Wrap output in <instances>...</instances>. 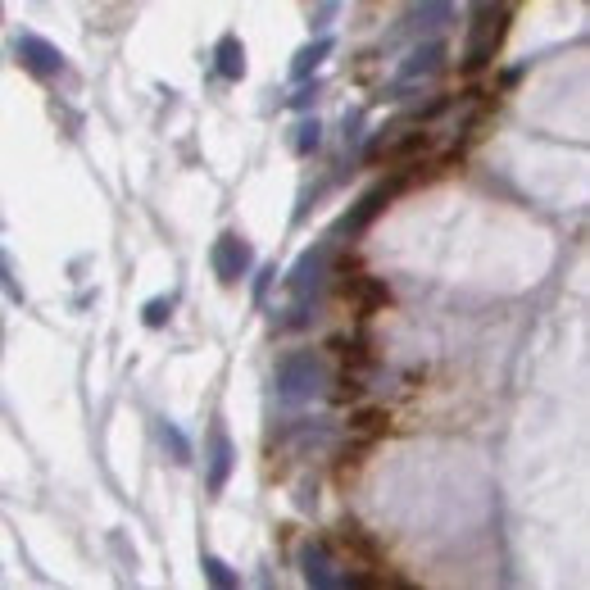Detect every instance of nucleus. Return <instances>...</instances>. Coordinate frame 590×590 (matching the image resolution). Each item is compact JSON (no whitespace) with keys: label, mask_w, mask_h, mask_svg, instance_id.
<instances>
[{"label":"nucleus","mask_w":590,"mask_h":590,"mask_svg":"<svg viewBox=\"0 0 590 590\" xmlns=\"http://www.w3.org/2000/svg\"><path fill=\"white\" fill-rule=\"evenodd\" d=\"M323 386H327V368H323V359L309 350L286 354L282 368H277V395H282L286 404L314 400V395H323Z\"/></svg>","instance_id":"f257e3e1"},{"label":"nucleus","mask_w":590,"mask_h":590,"mask_svg":"<svg viewBox=\"0 0 590 590\" xmlns=\"http://www.w3.org/2000/svg\"><path fill=\"white\" fill-rule=\"evenodd\" d=\"M504 23H509V14L504 10H482L477 14V23H472V37H468V69H482L486 59L495 55V46H500L504 37Z\"/></svg>","instance_id":"f03ea898"},{"label":"nucleus","mask_w":590,"mask_h":590,"mask_svg":"<svg viewBox=\"0 0 590 590\" xmlns=\"http://www.w3.org/2000/svg\"><path fill=\"white\" fill-rule=\"evenodd\" d=\"M209 259H214L218 282H227V286L241 282V277L250 273V264H255L250 246H246V241H241L236 232H223V236H218V241H214V255H209Z\"/></svg>","instance_id":"7ed1b4c3"},{"label":"nucleus","mask_w":590,"mask_h":590,"mask_svg":"<svg viewBox=\"0 0 590 590\" xmlns=\"http://www.w3.org/2000/svg\"><path fill=\"white\" fill-rule=\"evenodd\" d=\"M14 55H19V64L28 73H37V78H55V73H64V50L50 46L46 37H19V46H14Z\"/></svg>","instance_id":"20e7f679"},{"label":"nucleus","mask_w":590,"mask_h":590,"mask_svg":"<svg viewBox=\"0 0 590 590\" xmlns=\"http://www.w3.org/2000/svg\"><path fill=\"white\" fill-rule=\"evenodd\" d=\"M323 273H327V246L309 250V255H300V264L291 268V277H286V286H291V295H314L318 286H323Z\"/></svg>","instance_id":"39448f33"},{"label":"nucleus","mask_w":590,"mask_h":590,"mask_svg":"<svg viewBox=\"0 0 590 590\" xmlns=\"http://www.w3.org/2000/svg\"><path fill=\"white\" fill-rule=\"evenodd\" d=\"M300 563H305V581L309 586H345V577L336 572V563H332V554H327V545H305V554H300Z\"/></svg>","instance_id":"423d86ee"},{"label":"nucleus","mask_w":590,"mask_h":590,"mask_svg":"<svg viewBox=\"0 0 590 590\" xmlns=\"http://www.w3.org/2000/svg\"><path fill=\"white\" fill-rule=\"evenodd\" d=\"M441 59L445 50L436 46V41H427V46H418L409 59H404V69H400V82H418V78H432L436 69H441Z\"/></svg>","instance_id":"0eeeda50"},{"label":"nucleus","mask_w":590,"mask_h":590,"mask_svg":"<svg viewBox=\"0 0 590 590\" xmlns=\"http://www.w3.org/2000/svg\"><path fill=\"white\" fill-rule=\"evenodd\" d=\"M214 55H218V73H223L227 82L246 78V46H241V37H223Z\"/></svg>","instance_id":"6e6552de"},{"label":"nucleus","mask_w":590,"mask_h":590,"mask_svg":"<svg viewBox=\"0 0 590 590\" xmlns=\"http://www.w3.org/2000/svg\"><path fill=\"white\" fill-rule=\"evenodd\" d=\"M391 191H395V187H377V191H368V196L359 200V209H354V214L341 223L345 232H350V236H354V232H364V227L373 223L377 214H382V205H386V200H391Z\"/></svg>","instance_id":"1a4fd4ad"},{"label":"nucleus","mask_w":590,"mask_h":590,"mask_svg":"<svg viewBox=\"0 0 590 590\" xmlns=\"http://www.w3.org/2000/svg\"><path fill=\"white\" fill-rule=\"evenodd\" d=\"M441 23H450V0H427L409 14V32H432Z\"/></svg>","instance_id":"9d476101"},{"label":"nucleus","mask_w":590,"mask_h":590,"mask_svg":"<svg viewBox=\"0 0 590 590\" xmlns=\"http://www.w3.org/2000/svg\"><path fill=\"white\" fill-rule=\"evenodd\" d=\"M323 55H332V37H318L314 46L300 50V55H295V64H291V78H309V73L323 64Z\"/></svg>","instance_id":"9b49d317"},{"label":"nucleus","mask_w":590,"mask_h":590,"mask_svg":"<svg viewBox=\"0 0 590 590\" xmlns=\"http://www.w3.org/2000/svg\"><path fill=\"white\" fill-rule=\"evenodd\" d=\"M227 472H232V445L218 436V441H214V459H209V491H214V495L227 486Z\"/></svg>","instance_id":"f8f14e48"},{"label":"nucleus","mask_w":590,"mask_h":590,"mask_svg":"<svg viewBox=\"0 0 590 590\" xmlns=\"http://www.w3.org/2000/svg\"><path fill=\"white\" fill-rule=\"evenodd\" d=\"M159 436H164V445H168V454H173L177 463H191V445H187V436L177 432L173 423H164L159 427Z\"/></svg>","instance_id":"ddd939ff"},{"label":"nucleus","mask_w":590,"mask_h":590,"mask_svg":"<svg viewBox=\"0 0 590 590\" xmlns=\"http://www.w3.org/2000/svg\"><path fill=\"white\" fill-rule=\"evenodd\" d=\"M205 577H209V581H214V586H218V590H232V586H236V572H232V568H227V563H223V559H214V554H205Z\"/></svg>","instance_id":"4468645a"},{"label":"nucleus","mask_w":590,"mask_h":590,"mask_svg":"<svg viewBox=\"0 0 590 590\" xmlns=\"http://www.w3.org/2000/svg\"><path fill=\"white\" fill-rule=\"evenodd\" d=\"M318 123H300V128H295V150H300V155H309V150H318Z\"/></svg>","instance_id":"2eb2a0df"},{"label":"nucleus","mask_w":590,"mask_h":590,"mask_svg":"<svg viewBox=\"0 0 590 590\" xmlns=\"http://www.w3.org/2000/svg\"><path fill=\"white\" fill-rule=\"evenodd\" d=\"M168 314H173V300H164V295H159V300H150V305H146V327H164Z\"/></svg>","instance_id":"dca6fc26"},{"label":"nucleus","mask_w":590,"mask_h":590,"mask_svg":"<svg viewBox=\"0 0 590 590\" xmlns=\"http://www.w3.org/2000/svg\"><path fill=\"white\" fill-rule=\"evenodd\" d=\"M0 286H5L14 300H23V286L14 282V268H10V259H5V255H0Z\"/></svg>","instance_id":"f3484780"}]
</instances>
